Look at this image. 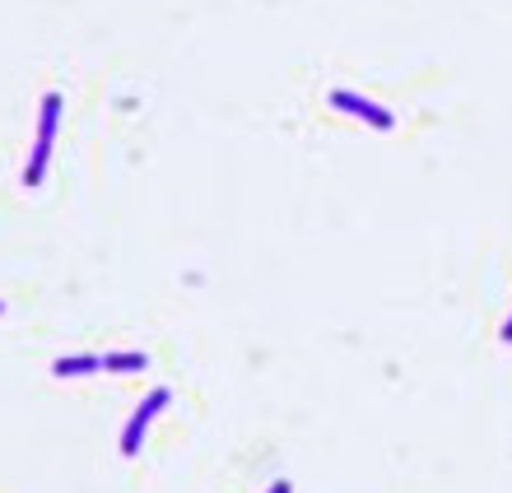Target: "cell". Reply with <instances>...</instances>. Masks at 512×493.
Masks as SVG:
<instances>
[{
    "label": "cell",
    "mask_w": 512,
    "mask_h": 493,
    "mask_svg": "<svg viewBox=\"0 0 512 493\" xmlns=\"http://www.w3.org/2000/svg\"><path fill=\"white\" fill-rule=\"evenodd\" d=\"M0 312H5V303H0Z\"/></svg>",
    "instance_id": "8"
},
{
    "label": "cell",
    "mask_w": 512,
    "mask_h": 493,
    "mask_svg": "<svg viewBox=\"0 0 512 493\" xmlns=\"http://www.w3.org/2000/svg\"><path fill=\"white\" fill-rule=\"evenodd\" d=\"M266 493H294V484H289V480H275Z\"/></svg>",
    "instance_id": "6"
},
{
    "label": "cell",
    "mask_w": 512,
    "mask_h": 493,
    "mask_svg": "<svg viewBox=\"0 0 512 493\" xmlns=\"http://www.w3.org/2000/svg\"><path fill=\"white\" fill-rule=\"evenodd\" d=\"M94 373H103V359H98V354H70V359L52 363V377H61V382H70V377H94Z\"/></svg>",
    "instance_id": "4"
},
{
    "label": "cell",
    "mask_w": 512,
    "mask_h": 493,
    "mask_svg": "<svg viewBox=\"0 0 512 493\" xmlns=\"http://www.w3.org/2000/svg\"><path fill=\"white\" fill-rule=\"evenodd\" d=\"M168 400H173V391L168 387H154L140 405H135V414L126 419V428H122V438H117V447H122V456H135L140 447H145V433H149V424L159 419L163 410H168Z\"/></svg>",
    "instance_id": "2"
},
{
    "label": "cell",
    "mask_w": 512,
    "mask_h": 493,
    "mask_svg": "<svg viewBox=\"0 0 512 493\" xmlns=\"http://www.w3.org/2000/svg\"><path fill=\"white\" fill-rule=\"evenodd\" d=\"M149 354H103V373H145Z\"/></svg>",
    "instance_id": "5"
},
{
    "label": "cell",
    "mask_w": 512,
    "mask_h": 493,
    "mask_svg": "<svg viewBox=\"0 0 512 493\" xmlns=\"http://www.w3.org/2000/svg\"><path fill=\"white\" fill-rule=\"evenodd\" d=\"M331 107L345 112V117H359L364 126H373V131H391V126H396V117H391L387 107L364 98V94H350V89H336V94H331Z\"/></svg>",
    "instance_id": "3"
},
{
    "label": "cell",
    "mask_w": 512,
    "mask_h": 493,
    "mask_svg": "<svg viewBox=\"0 0 512 493\" xmlns=\"http://www.w3.org/2000/svg\"><path fill=\"white\" fill-rule=\"evenodd\" d=\"M503 340H508V345H512V317H508V326H503Z\"/></svg>",
    "instance_id": "7"
},
{
    "label": "cell",
    "mask_w": 512,
    "mask_h": 493,
    "mask_svg": "<svg viewBox=\"0 0 512 493\" xmlns=\"http://www.w3.org/2000/svg\"><path fill=\"white\" fill-rule=\"evenodd\" d=\"M56 126H61V94H42L38 103V135H33V154L24 168V187H42L47 163H52V145H56Z\"/></svg>",
    "instance_id": "1"
}]
</instances>
